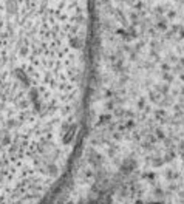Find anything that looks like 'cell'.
<instances>
[{"instance_id":"1","label":"cell","mask_w":184,"mask_h":204,"mask_svg":"<svg viewBox=\"0 0 184 204\" xmlns=\"http://www.w3.org/2000/svg\"><path fill=\"white\" fill-rule=\"evenodd\" d=\"M47 67L16 0H0V204H30L34 196L40 124L51 110Z\"/></svg>"}]
</instances>
